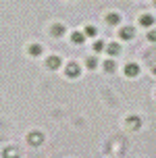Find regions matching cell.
Here are the masks:
<instances>
[{
	"mask_svg": "<svg viewBox=\"0 0 156 158\" xmlns=\"http://www.w3.org/2000/svg\"><path fill=\"white\" fill-rule=\"evenodd\" d=\"M27 142H29V146H33V148H40V146L44 143V133H42V131H29Z\"/></svg>",
	"mask_w": 156,
	"mask_h": 158,
	"instance_id": "cell-1",
	"label": "cell"
},
{
	"mask_svg": "<svg viewBox=\"0 0 156 158\" xmlns=\"http://www.w3.org/2000/svg\"><path fill=\"white\" fill-rule=\"evenodd\" d=\"M65 75H67L69 79L79 77V75H81V67H79L77 63H69L67 67H65Z\"/></svg>",
	"mask_w": 156,
	"mask_h": 158,
	"instance_id": "cell-2",
	"label": "cell"
},
{
	"mask_svg": "<svg viewBox=\"0 0 156 158\" xmlns=\"http://www.w3.org/2000/svg\"><path fill=\"white\" fill-rule=\"evenodd\" d=\"M61 56H56V54H52V56H48L46 58V67L48 69H52V71H56V69H58V67H61Z\"/></svg>",
	"mask_w": 156,
	"mask_h": 158,
	"instance_id": "cell-3",
	"label": "cell"
},
{
	"mask_svg": "<svg viewBox=\"0 0 156 158\" xmlns=\"http://www.w3.org/2000/svg\"><path fill=\"white\" fill-rule=\"evenodd\" d=\"M125 75H127V77H137V75H140V67L135 63H127L125 64Z\"/></svg>",
	"mask_w": 156,
	"mask_h": 158,
	"instance_id": "cell-4",
	"label": "cell"
},
{
	"mask_svg": "<svg viewBox=\"0 0 156 158\" xmlns=\"http://www.w3.org/2000/svg\"><path fill=\"white\" fill-rule=\"evenodd\" d=\"M50 33H52L54 38H62V35H65V25L62 23H54L52 27H50Z\"/></svg>",
	"mask_w": 156,
	"mask_h": 158,
	"instance_id": "cell-5",
	"label": "cell"
},
{
	"mask_svg": "<svg viewBox=\"0 0 156 158\" xmlns=\"http://www.w3.org/2000/svg\"><path fill=\"white\" fill-rule=\"evenodd\" d=\"M71 42L77 44V46H81V44L86 42V33H83V31H73V33H71Z\"/></svg>",
	"mask_w": 156,
	"mask_h": 158,
	"instance_id": "cell-6",
	"label": "cell"
},
{
	"mask_svg": "<svg viewBox=\"0 0 156 158\" xmlns=\"http://www.w3.org/2000/svg\"><path fill=\"white\" fill-rule=\"evenodd\" d=\"M27 52H29V56H42V52H44V48L40 46V44H29V48H27Z\"/></svg>",
	"mask_w": 156,
	"mask_h": 158,
	"instance_id": "cell-7",
	"label": "cell"
},
{
	"mask_svg": "<svg viewBox=\"0 0 156 158\" xmlns=\"http://www.w3.org/2000/svg\"><path fill=\"white\" fill-rule=\"evenodd\" d=\"M140 25L141 27H152V25H154V17L152 15H141L140 17Z\"/></svg>",
	"mask_w": 156,
	"mask_h": 158,
	"instance_id": "cell-8",
	"label": "cell"
},
{
	"mask_svg": "<svg viewBox=\"0 0 156 158\" xmlns=\"http://www.w3.org/2000/svg\"><path fill=\"white\" fill-rule=\"evenodd\" d=\"M127 125L131 127V129H140V127H141L140 117H127Z\"/></svg>",
	"mask_w": 156,
	"mask_h": 158,
	"instance_id": "cell-9",
	"label": "cell"
},
{
	"mask_svg": "<svg viewBox=\"0 0 156 158\" xmlns=\"http://www.w3.org/2000/svg\"><path fill=\"white\" fill-rule=\"evenodd\" d=\"M106 48V52H108L110 56H117L119 52H121V46H119V44H115V42H112V44H108V46H104Z\"/></svg>",
	"mask_w": 156,
	"mask_h": 158,
	"instance_id": "cell-10",
	"label": "cell"
},
{
	"mask_svg": "<svg viewBox=\"0 0 156 158\" xmlns=\"http://www.w3.org/2000/svg\"><path fill=\"white\" fill-rule=\"evenodd\" d=\"M133 35H135L133 27H123V29H121V40H131Z\"/></svg>",
	"mask_w": 156,
	"mask_h": 158,
	"instance_id": "cell-11",
	"label": "cell"
},
{
	"mask_svg": "<svg viewBox=\"0 0 156 158\" xmlns=\"http://www.w3.org/2000/svg\"><path fill=\"white\" fill-rule=\"evenodd\" d=\"M106 21H108L110 25H119V23H121V17H119L117 13H110V15L106 17Z\"/></svg>",
	"mask_w": 156,
	"mask_h": 158,
	"instance_id": "cell-12",
	"label": "cell"
},
{
	"mask_svg": "<svg viewBox=\"0 0 156 158\" xmlns=\"http://www.w3.org/2000/svg\"><path fill=\"white\" fill-rule=\"evenodd\" d=\"M86 38H94V35H96V33H98V29H96V27H94V25H87L86 27Z\"/></svg>",
	"mask_w": 156,
	"mask_h": 158,
	"instance_id": "cell-13",
	"label": "cell"
},
{
	"mask_svg": "<svg viewBox=\"0 0 156 158\" xmlns=\"http://www.w3.org/2000/svg\"><path fill=\"white\" fill-rule=\"evenodd\" d=\"M104 46H106V44H104V42H102V40H98V42H94V52H102V50H104Z\"/></svg>",
	"mask_w": 156,
	"mask_h": 158,
	"instance_id": "cell-14",
	"label": "cell"
},
{
	"mask_svg": "<svg viewBox=\"0 0 156 158\" xmlns=\"http://www.w3.org/2000/svg\"><path fill=\"white\" fill-rule=\"evenodd\" d=\"M104 69H106V71H115V69H117V64H115V60H106V63H104Z\"/></svg>",
	"mask_w": 156,
	"mask_h": 158,
	"instance_id": "cell-15",
	"label": "cell"
},
{
	"mask_svg": "<svg viewBox=\"0 0 156 158\" xmlns=\"http://www.w3.org/2000/svg\"><path fill=\"white\" fill-rule=\"evenodd\" d=\"M86 63H87V69H96V64H98V60H96L94 56H90V58H87Z\"/></svg>",
	"mask_w": 156,
	"mask_h": 158,
	"instance_id": "cell-16",
	"label": "cell"
},
{
	"mask_svg": "<svg viewBox=\"0 0 156 158\" xmlns=\"http://www.w3.org/2000/svg\"><path fill=\"white\" fill-rule=\"evenodd\" d=\"M4 156H17V150H11V148H6V150H4Z\"/></svg>",
	"mask_w": 156,
	"mask_h": 158,
	"instance_id": "cell-17",
	"label": "cell"
},
{
	"mask_svg": "<svg viewBox=\"0 0 156 158\" xmlns=\"http://www.w3.org/2000/svg\"><path fill=\"white\" fill-rule=\"evenodd\" d=\"M148 40H150V42H156V31H150L148 33Z\"/></svg>",
	"mask_w": 156,
	"mask_h": 158,
	"instance_id": "cell-18",
	"label": "cell"
}]
</instances>
